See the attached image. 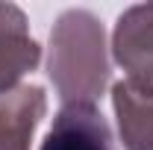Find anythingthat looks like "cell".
Returning <instances> with one entry per match:
<instances>
[{
	"mask_svg": "<svg viewBox=\"0 0 153 150\" xmlns=\"http://www.w3.org/2000/svg\"><path fill=\"white\" fill-rule=\"evenodd\" d=\"M47 76L62 106L91 103L94 106L109 82V59L103 24L85 9L62 12L50 33Z\"/></svg>",
	"mask_w": 153,
	"mask_h": 150,
	"instance_id": "6da1fadb",
	"label": "cell"
},
{
	"mask_svg": "<svg viewBox=\"0 0 153 150\" xmlns=\"http://www.w3.org/2000/svg\"><path fill=\"white\" fill-rule=\"evenodd\" d=\"M112 56L130 74V82L153 88V3L130 6L112 33Z\"/></svg>",
	"mask_w": 153,
	"mask_h": 150,
	"instance_id": "7a4b0ae2",
	"label": "cell"
},
{
	"mask_svg": "<svg viewBox=\"0 0 153 150\" xmlns=\"http://www.w3.org/2000/svg\"><path fill=\"white\" fill-rule=\"evenodd\" d=\"M41 150H115L112 130L91 103H68L53 118Z\"/></svg>",
	"mask_w": 153,
	"mask_h": 150,
	"instance_id": "3957f363",
	"label": "cell"
},
{
	"mask_svg": "<svg viewBox=\"0 0 153 150\" xmlns=\"http://www.w3.org/2000/svg\"><path fill=\"white\" fill-rule=\"evenodd\" d=\"M41 47L27 33V15L15 3H0V97L15 91L18 79L36 71Z\"/></svg>",
	"mask_w": 153,
	"mask_h": 150,
	"instance_id": "277c9868",
	"label": "cell"
},
{
	"mask_svg": "<svg viewBox=\"0 0 153 150\" xmlns=\"http://www.w3.org/2000/svg\"><path fill=\"white\" fill-rule=\"evenodd\" d=\"M47 112V97L38 85H21L0 97V150H30L33 132Z\"/></svg>",
	"mask_w": 153,
	"mask_h": 150,
	"instance_id": "5b68a950",
	"label": "cell"
},
{
	"mask_svg": "<svg viewBox=\"0 0 153 150\" xmlns=\"http://www.w3.org/2000/svg\"><path fill=\"white\" fill-rule=\"evenodd\" d=\"M112 106L127 150H153V88L130 79L112 85Z\"/></svg>",
	"mask_w": 153,
	"mask_h": 150,
	"instance_id": "8992f818",
	"label": "cell"
}]
</instances>
